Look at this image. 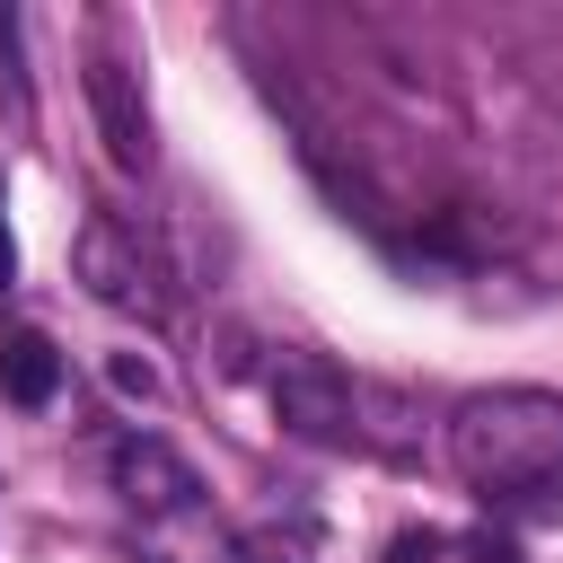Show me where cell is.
Segmentation results:
<instances>
[{
    "mask_svg": "<svg viewBox=\"0 0 563 563\" xmlns=\"http://www.w3.org/2000/svg\"><path fill=\"white\" fill-rule=\"evenodd\" d=\"M88 114H97V141H106V158H114L123 176H141V167L158 158L150 106H141V70H132V62H114V53L88 62Z\"/></svg>",
    "mask_w": 563,
    "mask_h": 563,
    "instance_id": "3",
    "label": "cell"
},
{
    "mask_svg": "<svg viewBox=\"0 0 563 563\" xmlns=\"http://www.w3.org/2000/svg\"><path fill=\"white\" fill-rule=\"evenodd\" d=\"M79 282H88L106 308H150V273H141V246H132L114 220H88V229H79Z\"/></svg>",
    "mask_w": 563,
    "mask_h": 563,
    "instance_id": "5",
    "label": "cell"
},
{
    "mask_svg": "<svg viewBox=\"0 0 563 563\" xmlns=\"http://www.w3.org/2000/svg\"><path fill=\"white\" fill-rule=\"evenodd\" d=\"M114 493H123L132 510H150V519H176V510L202 501V475H194L167 440L132 431V440H114Z\"/></svg>",
    "mask_w": 563,
    "mask_h": 563,
    "instance_id": "4",
    "label": "cell"
},
{
    "mask_svg": "<svg viewBox=\"0 0 563 563\" xmlns=\"http://www.w3.org/2000/svg\"><path fill=\"white\" fill-rule=\"evenodd\" d=\"M273 413H282V431H299L317 449H352L361 440V387L317 352H282L273 361Z\"/></svg>",
    "mask_w": 563,
    "mask_h": 563,
    "instance_id": "2",
    "label": "cell"
},
{
    "mask_svg": "<svg viewBox=\"0 0 563 563\" xmlns=\"http://www.w3.org/2000/svg\"><path fill=\"white\" fill-rule=\"evenodd\" d=\"M449 466L484 501L563 493V396L554 387H484L449 413Z\"/></svg>",
    "mask_w": 563,
    "mask_h": 563,
    "instance_id": "1",
    "label": "cell"
},
{
    "mask_svg": "<svg viewBox=\"0 0 563 563\" xmlns=\"http://www.w3.org/2000/svg\"><path fill=\"white\" fill-rule=\"evenodd\" d=\"M18 282V238H9V220H0V290Z\"/></svg>",
    "mask_w": 563,
    "mask_h": 563,
    "instance_id": "11",
    "label": "cell"
},
{
    "mask_svg": "<svg viewBox=\"0 0 563 563\" xmlns=\"http://www.w3.org/2000/svg\"><path fill=\"white\" fill-rule=\"evenodd\" d=\"M466 563H519V545H510V537H493V528H484V537H466Z\"/></svg>",
    "mask_w": 563,
    "mask_h": 563,
    "instance_id": "9",
    "label": "cell"
},
{
    "mask_svg": "<svg viewBox=\"0 0 563 563\" xmlns=\"http://www.w3.org/2000/svg\"><path fill=\"white\" fill-rule=\"evenodd\" d=\"M431 554H449V537H440V528H405V537L387 545V563H431Z\"/></svg>",
    "mask_w": 563,
    "mask_h": 563,
    "instance_id": "8",
    "label": "cell"
},
{
    "mask_svg": "<svg viewBox=\"0 0 563 563\" xmlns=\"http://www.w3.org/2000/svg\"><path fill=\"white\" fill-rule=\"evenodd\" d=\"M0 396L26 405V413H44L62 396V352H53L44 325H0Z\"/></svg>",
    "mask_w": 563,
    "mask_h": 563,
    "instance_id": "6",
    "label": "cell"
},
{
    "mask_svg": "<svg viewBox=\"0 0 563 563\" xmlns=\"http://www.w3.org/2000/svg\"><path fill=\"white\" fill-rule=\"evenodd\" d=\"M238 563H290V554H282L273 537H238Z\"/></svg>",
    "mask_w": 563,
    "mask_h": 563,
    "instance_id": "10",
    "label": "cell"
},
{
    "mask_svg": "<svg viewBox=\"0 0 563 563\" xmlns=\"http://www.w3.org/2000/svg\"><path fill=\"white\" fill-rule=\"evenodd\" d=\"M106 378H114V396H158V369H150L141 352H114V361H106Z\"/></svg>",
    "mask_w": 563,
    "mask_h": 563,
    "instance_id": "7",
    "label": "cell"
}]
</instances>
